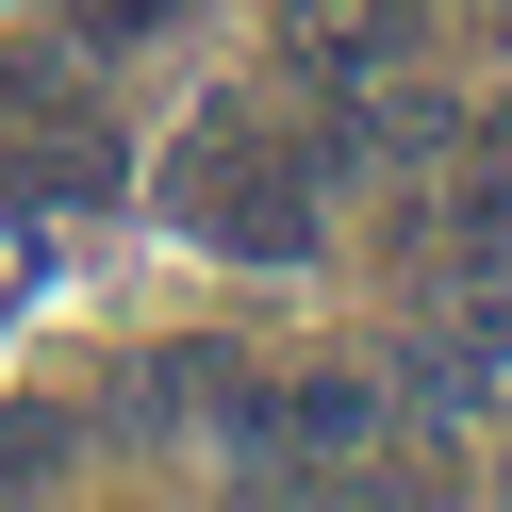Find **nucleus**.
<instances>
[{"mask_svg":"<svg viewBox=\"0 0 512 512\" xmlns=\"http://www.w3.org/2000/svg\"><path fill=\"white\" fill-rule=\"evenodd\" d=\"M281 50H298V67H380V50H397V0H281Z\"/></svg>","mask_w":512,"mask_h":512,"instance_id":"nucleus-4","label":"nucleus"},{"mask_svg":"<svg viewBox=\"0 0 512 512\" xmlns=\"http://www.w3.org/2000/svg\"><path fill=\"white\" fill-rule=\"evenodd\" d=\"M67 463H83V413H0V496H34Z\"/></svg>","mask_w":512,"mask_h":512,"instance_id":"nucleus-5","label":"nucleus"},{"mask_svg":"<svg viewBox=\"0 0 512 512\" xmlns=\"http://www.w3.org/2000/svg\"><path fill=\"white\" fill-rule=\"evenodd\" d=\"M364 430H380V380L364 364H314V380H281V413H265L248 463L265 479H331V463H364Z\"/></svg>","mask_w":512,"mask_h":512,"instance_id":"nucleus-3","label":"nucleus"},{"mask_svg":"<svg viewBox=\"0 0 512 512\" xmlns=\"http://www.w3.org/2000/svg\"><path fill=\"white\" fill-rule=\"evenodd\" d=\"M67 17H100V34H166L182 0H67Z\"/></svg>","mask_w":512,"mask_h":512,"instance_id":"nucleus-6","label":"nucleus"},{"mask_svg":"<svg viewBox=\"0 0 512 512\" xmlns=\"http://www.w3.org/2000/svg\"><path fill=\"white\" fill-rule=\"evenodd\" d=\"M0 149H17V182H50V199H100L116 182V133L83 116V83L50 67V50H0Z\"/></svg>","mask_w":512,"mask_h":512,"instance_id":"nucleus-2","label":"nucleus"},{"mask_svg":"<svg viewBox=\"0 0 512 512\" xmlns=\"http://www.w3.org/2000/svg\"><path fill=\"white\" fill-rule=\"evenodd\" d=\"M166 215H182L199 248H232V265H314V232H331V166L265 149V116L215 100L199 133H182V166H166Z\"/></svg>","mask_w":512,"mask_h":512,"instance_id":"nucleus-1","label":"nucleus"}]
</instances>
